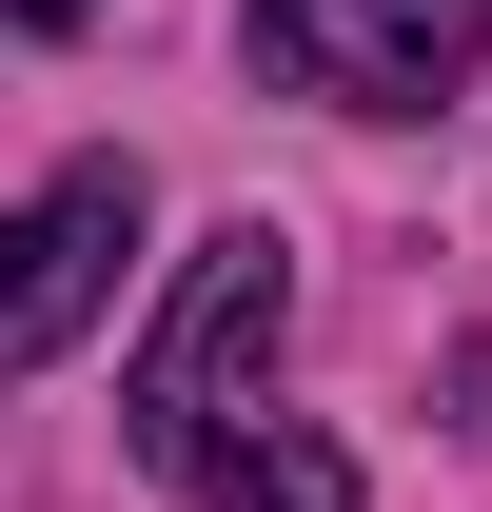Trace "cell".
I'll list each match as a JSON object with an SVG mask.
<instances>
[{
    "label": "cell",
    "instance_id": "cell-1",
    "mask_svg": "<svg viewBox=\"0 0 492 512\" xmlns=\"http://www.w3.org/2000/svg\"><path fill=\"white\" fill-rule=\"evenodd\" d=\"M276 316H296V237H276V217H217L197 276L158 296V335H138V375H119L138 473H178V493H197V473L256 434V355H276Z\"/></svg>",
    "mask_w": 492,
    "mask_h": 512
},
{
    "label": "cell",
    "instance_id": "cell-4",
    "mask_svg": "<svg viewBox=\"0 0 492 512\" xmlns=\"http://www.w3.org/2000/svg\"><path fill=\"white\" fill-rule=\"evenodd\" d=\"M197 512H355V453L335 434H237L217 473H197Z\"/></svg>",
    "mask_w": 492,
    "mask_h": 512
},
{
    "label": "cell",
    "instance_id": "cell-2",
    "mask_svg": "<svg viewBox=\"0 0 492 512\" xmlns=\"http://www.w3.org/2000/svg\"><path fill=\"white\" fill-rule=\"evenodd\" d=\"M276 99H335V119H433L453 79L492 60V0H256L237 20Z\"/></svg>",
    "mask_w": 492,
    "mask_h": 512
},
{
    "label": "cell",
    "instance_id": "cell-5",
    "mask_svg": "<svg viewBox=\"0 0 492 512\" xmlns=\"http://www.w3.org/2000/svg\"><path fill=\"white\" fill-rule=\"evenodd\" d=\"M79 20H99V0H0V40H79Z\"/></svg>",
    "mask_w": 492,
    "mask_h": 512
},
{
    "label": "cell",
    "instance_id": "cell-3",
    "mask_svg": "<svg viewBox=\"0 0 492 512\" xmlns=\"http://www.w3.org/2000/svg\"><path fill=\"white\" fill-rule=\"evenodd\" d=\"M119 256H138V158H60L40 197H0V375L79 355L99 296H119Z\"/></svg>",
    "mask_w": 492,
    "mask_h": 512
}]
</instances>
